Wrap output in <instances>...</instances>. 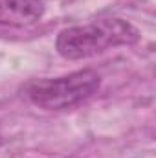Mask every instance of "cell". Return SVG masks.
<instances>
[{"mask_svg": "<svg viewBox=\"0 0 156 158\" xmlns=\"http://www.w3.org/2000/svg\"><path fill=\"white\" fill-rule=\"evenodd\" d=\"M140 37V30L123 19H99L88 24L64 28L57 35L55 48L61 57L81 61L117 46H132Z\"/></svg>", "mask_w": 156, "mask_h": 158, "instance_id": "1", "label": "cell"}, {"mask_svg": "<svg viewBox=\"0 0 156 158\" xmlns=\"http://www.w3.org/2000/svg\"><path fill=\"white\" fill-rule=\"evenodd\" d=\"M101 86V76L96 70H77L61 77L35 79L24 86V96L30 103L44 110H64L72 109Z\"/></svg>", "mask_w": 156, "mask_h": 158, "instance_id": "2", "label": "cell"}, {"mask_svg": "<svg viewBox=\"0 0 156 158\" xmlns=\"http://www.w3.org/2000/svg\"><path fill=\"white\" fill-rule=\"evenodd\" d=\"M44 11V0H0V26H31L42 19Z\"/></svg>", "mask_w": 156, "mask_h": 158, "instance_id": "3", "label": "cell"}]
</instances>
